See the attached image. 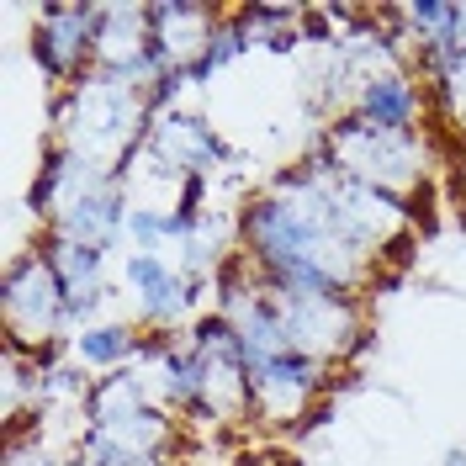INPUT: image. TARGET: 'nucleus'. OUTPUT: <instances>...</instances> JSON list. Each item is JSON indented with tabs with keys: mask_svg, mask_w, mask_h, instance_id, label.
I'll return each mask as SVG.
<instances>
[{
	"mask_svg": "<svg viewBox=\"0 0 466 466\" xmlns=\"http://www.w3.org/2000/svg\"><path fill=\"white\" fill-rule=\"evenodd\" d=\"M96 32H101V5L96 0H69V5H43L32 27V64L48 75V86H75L96 69Z\"/></svg>",
	"mask_w": 466,
	"mask_h": 466,
	"instance_id": "nucleus-8",
	"label": "nucleus"
},
{
	"mask_svg": "<svg viewBox=\"0 0 466 466\" xmlns=\"http://www.w3.org/2000/svg\"><path fill=\"white\" fill-rule=\"evenodd\" d=\"M329 366L308 360V355H276V360H255L249 366V424L260 430H291L302 419H319V398L329 387Z\"/></svg>",
	"mask_w": 466,
	"mask_h": 466,
	"instance_id": "nucleus-5",
	"label": "nucleus"
},
{
	"mask_svg": "<svg viewBox=\"0 0 466 466\" xmlns=\"http://www.w3.org/2000/svg\"><path fill=\"white\" fill-rule=\"evenodd\" d=\"M127 165H154V175H170L175 186H180L186 175H212V170H223V165H233V148L218 138V127L207 116L180 106V112H165L148 122L144 144L133 148Z\"/></svg>",
	"mask_w": 466,
	"mask_h": 466,
	"instance_id": "nucleus-7",
	"label": "nucleus"
},
{
	"mask_svg": "<svg viewBox=\"0 0 466 466\" xmlns=\"http://www.w3.org/2000/svg\"><path fill=\"white\" fill-rule=\"evenodd\" d=\"M350 112L371 127H387V133H424L430 90H424V80H413V69H381V75L360 80Z\"/></svg>",
	"mask_w": 466,
	"mask_h": 466,
	"instance_id": "nucleus-11",
	"label": "nucleus"
},
{
	"mask_svg": "<svg viewBox=\"0 0 466 466\" xmlns=\"http://www.w3.org/2000/svg\"><path fill=\"white\" fill-rule=\"evenodd\" d=\"M0 323L16 350H64L69 345V291L58 287L43 249H16L0 281Z\"/></svg>",
	"mask_w": 466,
	"mask_h": 466,
	"instance_id": "nucleus-3",
	"label": "nucleus"
},
{
	"mask_svg": "<svg viewBox=\"0 0 466 466\" xmlns=\"http://www.w3.org/2000/svg\"><path fill=\"white\" fill-rule=\"evenodd\" d=\"M456 180H461V191H466V144H461V159H456Z\"/></svg>",
	"mask_w": 466,
	"mask_h": 466,
	"instance_id": "nucleus-19",
	"label": "nucleus"
},
{
	"mask_svg": "<svg viewBox=\"0 0 466 466\" xmlns=\"http://www.w3.org/2000/svg\"><path fill=\"white\" fill-rule=\"evenodd\" d=\"M424 90H430L435 122H445V133H456L466 144V58H456L451 69H440L435 80H424Z\"/></svg>",
	"mask_w": 466,
	"mask_h": 466,
	"instance_id": "nucleus-17",
	"label": "nucleus"
},
{
	"mask_svg": "<svg viewBox=\"0 0 466 466\" xmlns=\"http://www.w3.org/2000/svg\"><path fill=\"white\" fill-rule=\"evenodd\" d=\"M249 48H255V32L244 27V16H238V5H233V11H223V16H218V27H212V43H207V58L197 64V69H191V75H197V80L207 86L218 69L238 64V58L249 54Z\"/></svg>",
	"mask_w": 466,
	"mask_h": 466,
	"instance_id": "nucleus-16",
	"label": "nucleus"
},
{
	"mask_svg": "<svg viewBox=\"0 0 466 466\" xmlns=\"http://www.w3.org/2000/svg\"><path fill=\"white\" fill-rule=\"evenodd\" d=\"M48 116H54V144H64L69 154H86L106 170H122L133 148L144 144L154 101L144 90H127L122 80H112L106 69H90L86 80L58 90Z\"/></svg>",
	"mask_w": 466,
	"mask_h": 466,
	"instance_id": "nucleus-1",
	"label": "nucleus"
},
{
	"mask_svg": "<svg viewBox=\"0 0 466 466\" xmlns=\"http://www.w3.org/2000/svg\"><path fill=\"white\" fill-rule=\"evenodd\" d=\"M445 466H466V451H445Z\"/></svg>",
	"mask_w": 466,
	"mask_h": 466,
	"instance_id": "nucleus-20",
	"label": "nucleus"
},
{
	"mask_svg": "<svg viewBox=\"0 0 466 466\" xmlns=\"http://www.w3.org/2000/svg\"><path fill=\"white\" fill-rule=\"evenodd\" d=\"M233 466H302L291 451H244V456H233Z\"/></svg>",
	"mask_w": 466,
	"mask_h": 466,
	"instance_id": "nucleus-18",
	"label": "nucleus"
},
{
	"mask_svg": "<svg viewBox=\"0 0 466 466\" xmlns=\"http://www.w3.org/2000/svg\"><path fill=\"white\" fill-rule=\"evenodd\" d=\"M319 148L334 159L339 175L377 186L387 197H403V202H413V191H424V180H430V138L424 133H387V127L360 122L355 112L323 122Z\"/></svg>",
	"mask_w": 466,
	"mask_h": 466,
	"instance_id": "nucleus-2",
	"label": "nucleus"
},
{
	"mask_svg": "<svg viewBox=\"0 0 466 466\" xmlns=\"http://www.w3.org/2000/svg\"><path fill=\"white\" fill-rule=\"evenodd\" d=\"M48 265H54L58 287L69 291V302H80V297H106V249H96V244H75V238H54V233H43V244H37Z\"/></svg>",
	"mask_w": 466,
	"mask_h": 466,
	"instance_id": "nucleus-14",
	"label": "nucleus"
},
{
	"mask_svg": "<svg viewBox=\"0 0 466 466\" xmlns=\"http://www.w3.org/2000/svg\"><path fill=\"white\" fill-rule=\"evenodd\" d=\"M270 297H276V308H281L291 350L308 355V360H319V366H329V371L345 366V360H355L360 350L371 345V334H366V308H360V297H350V291H329V297H281V291H270Z\"/></svg>",
	"mask_w": 466,
	"mask_h": 466,
	"instance_id": "nucleus-4",
	"label": "nucleus"
},
{
	"mask_svg": "<svg viewBox=\"0 0 466 466\" xmlns=\"http://www.w3.org/2000/svg\"><path fill=\"white\" fill-rule=\"evenodd\" d=\"M144 329L127 319H96L90 329H80L75 339H69V360H80L90 377H112V371H127V366H138L144 360Z\"/></svg>",
	"mask_w": 466,
	"mask_h": 466,
	"instance_id": "nucleus-12",
	"label": "nucleus"
},
{
	"mask_svg": "<svg viewBox=\"0 0 466 466\" xmlns=\"http://www.w3.org/2000/svg\"><path fill=\"white\" fill-rule=\"evenodd\" d=\"M148 408H154V398H148V387H144V371L127 366V371H112V377L90 381V398H86L80 424H86V430H116V424L138 419V413H148Z\"/></svg>",
	"mask_w": 466,
	"mask_h": 466,
	"instance_id": "nucleus-13",
	"label": "nucleus"
},
{
	"mask_svg": "<svg viewBox=\"0 0 466 466\" xmlns=\"http://www.w3.org/2000/svg\"><path fill=\"white\" fill-rule=\"evenodd\" d=\"M116 281L127 287L133 297V313H138V329L148 334H180L186 323H197V302H202V291L170 255H122L116 265Z\"/></svg>",
	"mask_w": 466,
	"mask_h": 466,
	"instance_id": "nucleus-6",
	"label": "nucleus"
},
{
	"mask_svg": "<svg viewBox=\"0 0 466 466\" xmlns=\"http://www.w3.org/2000/svg\"><path fill=\"white\" fill-rule=\"evenodd\" d=\"M127 212H133V197H127V180L122 170H112L106 180H96L90 191H80L75 202H64L43 223V233L54 238H75V244H96V249H122V233H127Z\"/></svg>",
	"mask_w": 466,
	"mask_h": 466,
	"instance_id": "nucleus-9",
	"label": "nucleus"
},
{
	"mask_svg": "<svg viewBox=\"0 0 466 466\" xmlns=\"http://www.w3.org/2000/svg\"><path fill=\"white\" fill-rule=\"evenodd\" d=\"M148 54V5H101L96 69H122Z\"/></svg>",
	"mask_w": 466,
	"mask_h": 466,
	"instance_id": "nucleus-15",
	"label": "nucleus"
},
{
	"mask_svg": "<svg viewBox=\"0 0 466 466\" xmlns=\"http://www.w3.org/2000/svg\"><path fill=\"white\" fill-rule=\"evenodd\" d=\"M218 16L223 11H212L202 0H154L148 5V54L165 69H197L207 58Z\"/></svg>",
	"mask_w": 466,
	"mask_h": 466,
	"instance_id": "nucleus-10",
	"label": "nucleus"
}]
</instances>
